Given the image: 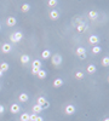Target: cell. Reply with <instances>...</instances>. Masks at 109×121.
I'll return each mask as SVG.
<instances>
[{
  "label": "cell",
  "instance_id": "1f68e13d",
  "mask_svg": "<svg viewBox=\"0 0 109 121\" xmlns=\"http://www.w3.org/2000/svg\"><path fill=\"white\" fill-rule=\"evenodd\" d=\"M35 121H44V120H43V117H41V116H36Z\"/></svg>",
  "mask_w": 109,
  "mask_h": 121
},
{
  "label": "cell",
  "instance_id": "277c9868",
  "mask_svg": "<svg viewBox=\"0 0 109 121\" xmlns=\"http://www.w3.org/2000/svg\"><path fill=\"white\" fill-rule=\"evenodd\" d=\"M10 112H11V114H18L21 112V107H19V104H11Z\"/></svg>",
  "mask_w": 109,
  "mask_h": 121
},
{
  "label": "cell",
  "instance_id": "3957f363",
  "mask_svg": "<svg viewBox=\"0 0 109 121\" xmlns=\"http://www.w3.org/2000/svg\"><path fill=\"white\" fill-rule=\"evenodd\" d=\"M64 112H65L67 115H73V114L75 113V107H74L73 104H68V105L65 107V109H64Z\"/></svg>",
  "mask_w": 109,
  "mask_h": 121
},
{
  "label": "cell",
  "instance_id": "cb8c5ba5",
  "mask_svg": "<svg viewBox=\"0 0 109 121\" xmlns=\"http://www.w3.org/2000/svg\"><path fill=\"white\" fill-rule=\"evenodd\" d=\"M45 102H46V99H45L44 97H39V98H38V104L40 105V107H41V105H43Z\"/></svg>",
  "mask_w": 109,
  "mask_h": 121
},
{
  "label": "cell",
  "instance_id": "52a82bcc",
  "mask_svg": "<svg viewBox=\"0 0 109 121\" xmlns=\"http://www.w3.org/2000/svg\"><path fill=\"white\" fill-rule=\"evenodd\" d=\"M11 48H12V46L10 45V44H4V45L1 46V51H3L4 53H9L10 51H11Z\"/></svg>",
  "mask_w": 109,
  "mask_h": 121
},
{
  "label": "cell",
  "instance_id": "8fae6325",
  "mask_svg": "<svg viewBox=\"0 0 109 121\" xmlns=\"http://www.w3.org/2000/svg\"><path fill=\"white\" fill-rule=\"evenodd\" d=\"M87 73H88V74H95V73H96V65L88 64V65H87Z\"/></svg>",
  "mask_w": 109,
  "mask_h": 121
},
{
  "label": "cell",
  "instance_id": "e575fe53",
  "mask_svg": "<svg viewBox=\"0 0 109 121\" xmlns=\"http://www.w3.org/2000/svg\"><path fill=\"white\" fill-rule=\"evenodd\" d=\"M103 121H109V119H108V117H105V119H104Z\"/></svg>",
  "mask_w": 109,
  "mask_h": 121
},
{
  "label": "cell",
  "instance_id": "83f0119b",
  "mask_svg": "<svg viewBox=\"0 0 109 121\" xmlns=\"http://www.w3.org/2000/svg\"><path fill=\"white\" fill-rule=\"evenodd\" d=\"M47 5L48 6H56L57 1H56V0H50V1H47Z\"/></svg>",
  "mask_w": 109,
  "mask_h": 121
},
{
  "label": "cell",
  "instance_id": "484cf974",
  "mask_svg": "<svg viewBox=\"0 0 109 121\" xmlns=\"http://www.w3.org/2000/svg\"><path fill=\"white\" fill-rule=\"evenodd\" d=\"M75 78H76V79H83V78H84V73L76 72V73H75Z\"/></svg>",
  "mask_w": 109,
  "mask_h": 121
},
{
  "label": "cell",
  "instance_id": "9c48e42d",
  "mask_svg": "<svg viewBox=\"0 0 109 121\" xmlns=\"http://www.w3.org/2000/svg\"><path fill=\"white\" fill-rule=\"evenodd\" d=\"M63 85V80L62 79H56L55 81H53V87H56V88H58V87H61Z\"/></svg>",
  "mask_w": 109,
  "mask_h": 121
},
{
  "label": "cell",
  "instance_id": "4316f807",
  "mask_svg": "<svg viewBox=\"0 0 109 121\" xmlns=\"http://www.w3.org/2000/svg\"><path fill=\"white\" fill-rule=\"evenodd\" d=\"M40 72V68H35V67H33L32 68V73L34 74V75H38V73Z\"/></svg>",
  "mask_w": 109,
  "mask_h": 121
},
{
  "label": "cell",
  "instance_id": "d6a6232c",
  "mask_svg": "<svg viewBox=\"0 0 109 121\" xmlns=\"http://www.w3.org/2000/svg\"><path fill=\"white\" fill-rule=\"evenodd\" d=\"M80 58H81V59H85V58H86V55H83V56H80Z\"/></svg>",
  "mask_w": 109,
  "mask_h": 121
},
{
  "label": "cell",
  "instance_id": "836d02e7",
  "mask_svg": "<svg viewBox=\"0 0 109 121\" xmlns=\"http://www.w3.org/2000/svg\"><path fill=\"white\" fill-rule=\"evenodd\" d=\"M3 76V72H1V70H0V78H1Z\"/></svg>",
  "mask_w": 109,
  "mask_h": 121
},
{
  "label": "cell",
  "instance_id": "4fadbf2b",
  "mask_svg": "<svg viewBox=\"0 0 109 121\" xmlns=\"http://www.w3.org/2000/svg\"><path fill=\"white\" fill-rule=\"evenodd\" d=\"M29 59H31V57H29L28 55H23V56H21V63L27 64L29 62Z\"/></svg>",
  "mask_w": 109,
  "mask_h": 121
},
{
  "label": "cell",
  "instance_id": "30bf717a",
  "mask_svg": "<svg viewBox=\"0 0 109 121\" xmlns=\"http://www.w3.org/2000/svg\"><path fill=\"white\" fill-rule=\"evenodd\" d=\"M18 98H19V100H21L22 103H26V102H28V99H29V97H28V95H27V93H21Z\"/></svg>",
  "mask_w": 109,
  "mask_h": 121
},
{
  "label": "cell",
  "instance_id": "f1b7e54d",
  "mask_svg": "<svg viewBox=\"0 0 109 121\" xmlns=\"http://www.w3.org/2000/svg\"><path fill=\"white\" fill-rule=\"evenodd\" d=\"M48 107H50V102H47V100H46V102L41 105V108H43V109H47Z\"/></svg>",
  "mask_w": 109,
  "mask_h": 121
},
{
  "label": "cell",
  "instance_id": "d6986e66",
  "mask_svg": "<svg viewBox=\"0 0 109 121\" xmlns=\"http://www.w3.org/2000/svg\"><path fill=\"white\" fill-rule=\"evenodd\" d=\"M101 51H102V48H101L100 46H93V47H92V52H93L95 55H98Z\"/></svg>",
  "mask_w": 109,
  "mask_h": 121
},
{
  "label": "cell",
  "instance_id": "ba28073f",
  "mask_svg": "<svg viewBox=\"0 0 109 121\" xmlns=\"http://www.w3.org/2000/svg\"><path fill=\"white\" fill-rule=\"evenodd\" d=\"M48 16H50L51 19H53V21H55V19H57L59 17V13H58V11H56V10H52V11H50Z\"/></svg>",
  "mask_w": 109,
  "mask_h": 121
},
{
  "label": "cell",
  "instance_id": "44dd1931",
  "mask_svg": "<svg viewBox=\"0 0 109 121\" xmlns=\"http://www.w3.org/2000/svg\"><path fill=\"white\" fill-rule=\"evenodd\" d=\"M88 17H90L91 19H96L97 18V12L96 11H90L88 12Z\"/></svg>",
  "mask_w": 109,
  "mask_h": 121
},
{
  "label": "cell",
  "instance_id": "d590c367",
  "mask_svg": "<svg viewBox=\"0 0 109 121\" xmlns=\"http://www.w3.org/2000/svg\"><path fill=\"white\" fill-rule=\"evenodd\" d=\"M0 29H1V24H0Z\"/></svg>",
  "mask_w": 109,
  "mask_h": 121
},
{
  "label": "cell",
  "instance_id": "4dcf8cb0",
  "mask_svg": "<svg viewBox=\"0 0 109 121\" xmlns=\"http://www.w3.org/2000/svg\"><path fill=\"white\" fill-rule=\"evenodd\" d=\"M4 112H5V108H4V105L0 104V114H3Z\"/></svg>",
  "mask_w": 109,
  "mask_h": 121
},
{
  "label": "cell",
  "instance_id": "603a6c76",
  "mask_svg": "<svg viewBox=\"0 0 109 121\" xmlns=\"http://www.w3.org/2000/svg\"><path fill=\"white\" fill-rule=\"evenodd\" d=\"M21 121H29V114L24 113L21 115Z\"/></svg>",
  "mask_w": 109,
  "mask_h": 121
},
{
  "label": "cell",
  "instance_id": "ac0fdd59",
  "mask_svg": "<svg viewBox=\"0 0 109 121\" xmlns=\"http://www.w3.org/2000/svg\"><path fill=\"white\" fill-rule=\"evenodd\" d=\"M41 62L39 59H34L33 60V63H32V67H35V68H41Z\"/></svg>",
  "mask_w": 109,
  "mask_h": 121
},
{
  "label": "cell",
  "instance_id": "7a4b0ae2",
  "mask_svg": "<svg viewBox=\"0 0 109 121\" xmlns=\"http://www.w3.org/2000/svg\"><path fill=\"white\" fill-rule=\"evenodd\" d=\"M51 62H52V64L56 65V67L61 65V63H62V56H61V55H55V56H52Z\"/></svg>",
  "mask_w": 109,
  "mask_h": 121
},
{
  "label": "cell",
  "instance_id": "2e32d148",
  "mask_svg": "<svg viewBox=\"0 0 109 121\" xmlns=\"http://www.w3.org/2000/svg\"><path fill=\"white\" fill-rule=\"evenodd\" d=\"M76 55H78V56L86 55V50H85L84 47H78V48H76Z\"/></svg>",
  "mask_w": 109,
  "mask_h": 121
},
{
  "label": "cell",
  "instance_id": "8992f818",
  "mask_svg": "<svg viewBox=\"0 0 109 121\" xmlns=\"http://www.w3.org/2000/svg\"><path fill=\"white\" fill-rule=\"evenodd\" d=\"M16 23H17V19L15 17H9L6 19V24L9 27H13V26H16Z\"/></svg>",
  "mask_w": 109,
  "mask_h": 121
},
{
  "label": "cell",
  "instance_id": "ffe728a7",
  "mask_svg": "<svg viewBox=\"0 0 109 121\" xmlns=\"http://www.w3.org/2000/svg\"><path fill=\"white\" fill-rule=\"evenodd\" d=\"M46 75H47V74H46V72H45V70H41V69H40V72L38 73V76L40 78V79H45V78H46Z\"/></svg>",
  "mask_w": 109,
  "mask_h": 121
},
{
  "label": "cell",
  "instance_id": "9a60e30c",
  "mask_svg": "<svg viewBox=\"0 0 109 121\" xmlns=\"http://www.w3.org/2000/svg\"><path fill=\"white\" fill-rule=\"evenodd\" d=\"M50 56H51V52H50V50H45V51H43V53H41V57H43L44 59H47V58H50Z\"/></svg>",
  "mask_w": 109,
  "mask_h": 121
},
{
  "label": "cell",
  "instance_id": "5bb4252c",
  "mask_svg": "<svg viewBox=\"0 0 109 121\" xmlns=\"http://www.w3.org/2000/svg\"><path fill=\"white\" fill-rule=\"evenodd\" d=\"M21 11H22V12L31 11V5H29V4H23V5L21 6Z\"/></svg>",
  "mask_w": 109,
  "mask_h": 121
},
{
  "label": "cell",
  "instance_id": "e0dca14e",
  "mask_svg": "<svg viewBox=\"0 0 109 121\" xmlns=\"http://www.w3.org/2000/svg\"><path fill=\"white\" fill-rule=\"evenodd\" d=\"M0 70L4 73V72H7L9 70V64L6 63V62H3L1 64H0Z\"/></svg>",
  "mask_w": 109,
  "mask_h": 121
},
{
  "label": "cell",
  "instance_id": "7c38bea8",
  "mask_svg": "<svg viewBox=\"0 0 109 121\" xmlns=\"http://www.w3.org/2000/svg\"><path fill=\"white\" fill-rule=\"evenodd\" d=\"M43 112V108L39 105V104H35L34 107H33V113L34 114H40Z\"/></svg>",
  "mask_w": 109,
  "mask_h": 121
},
{
  "label": "cell",
  "instance_id": "d4e9b609",
  "mask_svg": "<svg viewBox=\"0 0 109 121\" xmlns=\"http://www.w3.org/2000/svg\"><path fill=\"white\" fill-rule=\"evenodd\" d=\"M76 29H78L79 33H81V32H84V30H85V26H84V24H79V26L76 27Z\"/></svg>",
  "mask_w": 109,
  "mask_h": 121
},
{
  "label": "cell",
  "instance_id": "f546056e",
  "mask_svg": "<svg viewBox=\"0 0 109 121\" xmlns=\"http://www.w3.org/2000/svg\"><path fill=\"white\" fill-rule=\"evenodd\" d=\"M36 114H32V115H29V121H35V119H36Z\"/></svg>",
  "mask_w": 109,
  "mask_h": 121
},
{
  "label": "cell",
  "instance_id": "7402d4cb",
  "mask_svg": "<svg viewBox=\"0 0 109 121\" xmlns=\"http://www.w3.org/2000/svg\"><path fill=\"white\" fill-rule=\"evenodd\" d=\"M102 65H103V67H108V65H109V58H108V57H104V58L102 59Z\"/></svg>",
  "mask_w": 109,
  "mask_h": 121
},
{
  "label": "cell",
  "instance_id": "6da1fadb",
  "mask_svg": "<svg viewBox=\"0 0 109 121\" xmlns=\"http://www.w3.org/2000/svg\"><path fill=\"white\" fill-rule=\"evenodd\" d=\"M22 38H23V34L21 32H16V33H13L11 36H10V40H11L12 43H18V41L22 40Z\"/></svg>",
  "mask_w": 109,
  "mask_h": 121
},
{
  "label": "cell",
  "instance_id": "5b68a950",
  "mask_svg": "<svg viewBox=\"0 0 109 121\" xmlns=\"http://www.w3.org/2000/svg\"><path fill=\"white\" fill-rule=\"evenodd\" d=\"M88 43H90L91 45H97L98 43H100V38H98L97 35H91L90 38H88Z\"/></svg>",
  "mask_w": 109,
  "mask_h": 121
}]
</instances>
